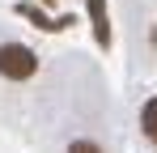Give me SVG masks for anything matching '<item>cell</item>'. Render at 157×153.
Instances as JSON below:
<instances>
[{
  "mask_svg": "<svg viewBox=\"0 0 157 153\" xmlns=\"http://www.w3.org/2000/svg\"><path fill=\"white\" fill-rule=\"evenodd\" d=\"M34 68H38V60H34L30 47H21V43H4L0 47V76L26 81V76H34Z\"/></svg>",
  "mask_w": 157,
  "mask_h": 153,
  "instance_id": "obj_1",
  "label": "cell"
},
{
  "mask_svg": "<svg viewBox=\"0 0 157 153\" xmlns=\"http://www.w3.org/2000/svg\"><path fill=\"white\" fill-rule=\"evenodd\" d=\"M140 128H144V136L157 145V98L144 102V111H140Z\"/></svg>",
  "mask_w": 157,
  "mask_h": 153,
  "instance_id": "obj_3",
  "label": "cell"
},
{
  "mask_svg": "<svg viewBox=\"0 0 157 153\" xmlns=\"http://www.w3.org/2000/svg\"><path fill=\"white\" fill-rule=\"evenodd\" d=\"M89 22H94V38L110 47V22H106V0H89Z\"/></svg>",
  "mask_w": 157,
  "mask_h": 153,
  "instance_id": "obj_2",
  "label": "cell"
},
{
  "mask_svg": "<svg viewBox=\"0 0 157 153\" xmlns=\"http://www.w3.org/2000/svg\"><path fill=\"white\" fill-rule=\"evenodd\" d=\"M17 13H21V17H30V22L38 26V30H55V22H47V17H43L34 4H17Z\"/></svg>",
  "mask_w": 157,
  "mask_h": 153,
  "instance_id": "obj_4",
  "label": "cell"
},
{
  "mask_svg": "<svg viewBox=\"0 0 157 153\" xmlns=\"http://www.w3.org/2000/svg\"><path fill=\"white\" fill-rule=\"evenodd\" d=\"M43 4H55V0H43Z\"/></svg>",
  "mask_w": 157,
  "mask_h": 153,
  "instance_id": "obj_6",
  "label": "cell"
},
{
  "mask_svg": "<svg viewBox=\"0 0 157 153\" xmlns=\"http://www.w3.org/2000/svg\"><path fill=\"white\" fill-rule=\"evenodd\" d=\"M68 153H102V149H98L94 140H72V149H68Z\"/></svg>",
  "mask_w": 157,
  "mask_h": 153,
  "instance_id": "obj_5",
  "label": "cell"
}]
</instances>
